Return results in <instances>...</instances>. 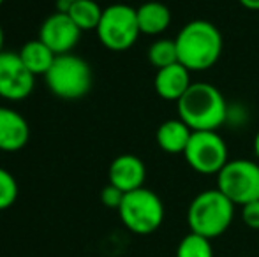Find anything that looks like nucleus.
Returning <instances> with one entry per match:
<instances>
[{
    "instance_id": "obj_1",
    "label": "nucleus",
    "mask_w": 259,
    "mask_h": 257,
    "mask_svg": "<svg viewBox=\"0 0 259 257\" xmlns=\"http://www.w3.org/2000/svg\"><path fill=\"white\" fill-rule=\"evenodd\" d=\"M178 62L191 72L208 71L222 55V35L213 23L206 20L189 21L175 37Z\"/></svg>"
},
{
    "instance_id": "obj_2",
    "label": "nucleus",
    "mask_w": 259,
    "mask_h": 257,
    "mask_svg": "<svg viewBox=\"0 0 259 257\" xmlns=\"http://www.w3.org/2000/svg\"><path fill=\"white\" fill-rule=\"evenodd\" d=\"M178 118L192 130H217L228 122V102L217 86L192 83L177 102Z\"/></svg>"
},
{
    "instance_id": "obj_3",
    "label": "nucleus",
    "mask_w": 259,
    "mask_h": 257,
    "mask_svg": "<svg viewBox=\"0 0 259 257\" xmlns=\"http://www.w3.org/2000/svg\"><path fill=\"white\" fill-rule=\"evenodd\" d=\"M235 202L219 189L203 190L191 201L187 210V224L191 233L213 240L229 229L235 219Z\"/></svg>"
},
{
    "instance_id": "obj_4",
    "label": "nucleus",
    "mask_w": 259,
    "mask_h": 257,
    "mask_svg": "<svg viewBox=\"0 0 259 257\" xmlns=\"http://www.w3.org/2000/svg\"><path fill=\"white\" fill-rule=\"evenodd\" d=\"M92 79L90 65L74 53L57 55L53 65L45 76L50 92L64 100H78L85 97L92 88Z\"/></svg>"
},
{
    "instance_id": "obj_5",
    "label": "nucleus",
    "mask_w": 259,
    "mask_h": 257,
    "mask_svg": "<svg viewBox=\"0 0 259 257\" xmlns=\"http://www.w3.org/2000/svg\"><path fill=\"white\" fill-rule=\"evenodd\" d=\"M122 224L134 234L147 236L162 226L164 204L154 190L141 189L127 192L120 208L116 210Z\"/></svg>"
},
{
    "instance_id": "obj_6",
    "label": "nucleus",
    "mask_w": 259,
    "mask_h": 257,
    "mask_svg": "<svg viewBox=\"0 0 259 257\" xmlns=\"http://www.w3.org/2000/svg\"><path fill=\"white\" fill-rule=\"evenodd\" d=\"M96 32L101 44L111 52H125L133 48L141 35L136 9L127 4H111L103 11Z\"/></svg>"
},
{
    "instance_id": "obj_7",
    "label": "nucleus",
    "mask_w": 259,
    "mask_h": 257,
    "mask_svg": "<svg viewBox=\"0 0 259 257\" xmlns=\"http://www.w3.org/2000/svg\"><path fill=\"white\" fill-rule=\"evenodd\" d=\"M217 189L238 206L256 201L259 199V164L249 159L229 161L217 175Z\"/></svg>"
},
{
    "instance_id": "obj_8",
    "label": "nucleus",
    "mask_w": 259,
    "mask_h": 257,
    "mask_svg": "<svg viewBox=\"0 0 259 257\" xmlns=\"http://www.w3.org/2000/svg\"><path fill=\"white\" fill-rule=\"evenodd\" d=\"M187 164L199 175H219L228 164V144L217 130H196L184 151Z\"/></svg>"
},
{
    "instance_id": "obj_9",
    "label": "nucleus",
    "mask_w": 259,
    "mask_h": 257,
    "mask_svg": "<svg viewBox=\"0 0 259 257\" xmlns=\"http://www.w3.org/2000/svg\"><path fill=\"white\" fill-rule=\"evenodd\" d=\"M35 76L14 52L0 53V99L21 102L34 92Z\"/></svg>"
},
{
    "instance_id": "obj_10",
    "label": "nucleus",
    "mask_w": 259,
    "mask_h": 257,
    "mask_svg": "<svg viewBox=\"0 0 259 257\" xmlns=\"http://www.w3.org/2000/svg\"><path fill=\"white\" fill-rule=\"evenodd\" d=\"M83 32L76 27L67 13H52L39 27V39L48 46L55 55L72 53L81 39Z\"/></svg>"
},
{
    "instance_id": "obj_11",
    "label": "nucleus",
    "mask_w": 259,
    "mask_h": 257,
    "mask_svg": "<svg viewBox=\"0 0 259 257\" xmlns=\"http://www.w3.org/2000/svg\"><path fill=\"white\" fill-rule=\"evenodd\" d=\"M108 178L111 185L127 194L143 187L147 178V168L140 157L133 153H122L113 159V162L109 164Z\"/></svg>"
},
{
    "instance_id": "obj_12",
    "label": "nucleus",
    "mask_w": 259,
    "mask_h": 257,
    "mask_svg": "<svg viewBox=\"0 0 259 257\" xmlns=\"http://www.w3.org/2000/svg\"><path fill=\"white\" fill-rule=\"evenodd\" d=\"M30 139L28 122L20 111L0 106V151L14 153L25 148Z\"/></svg>"
},
{
    "instance_id": "obj_13",
    "label": "nucleus",
    "mask_w": 259,
    "mask_h": 257,
    "mask_svg": "<svg viewBox=\"0 0 259 257\" xmlns=\"http://www.w3.org/2000/svg\"><path fill=\"white\" fill-rule=\"evenodd\" d=\"M191 85V71L180 62L159 69L154 79L157 95L164 100H173V102H178Z\"/></svg>"
},
{
    "instance_id": "obj_14",
    "label": "nucleus",
    "mask_w": 259,
    "mask_h": 257,
    "mask_svg": "<svg viewBox=\"0 0 259 257\" xmlns=\"http://www.w3.org/2000/svg\"><path fill=\"white\" fill-rule=\"evenodd\" d=\"M192 132L194 130L185 122H182L180 118H175V120H166L159 125L155 139L159 148L166 153H184L189 141H191Z\"/></svg>"
},
{
    "instance_id": "obj_15",
    "label": "nucleus",
    "mask_w": 259,
    "mask_h": 257,
    "mask_svg": "<svg viewBox=\"0 0 259 257\" xmlns=\"http://www.w3.org/2000/svg\"><path fill=\"white\" fill-rule=\"evenodd\" d=\"M138 13V25H140L141 34L147 35H159L166 32L171 25V11L166 4L150 0V2L141 4L136 9Z\"/></svg>"
},
{
    "instance_id": "obj_16",
    "label": "nucleus",
    "mask_w": 259,
    "mask_h": 257,
    "mask_svg": "<svg viewBox=\"0 0 259 257\" xmlns=\"http://www.w3.org/2000/svg\"><path fill=\"white\" fill-rule=\"evenodd\" d=\"M18 55L34 76H46V72L50 71V67L57 59V55L41 39H32V41L25 42Z\"/></svg>"
},
{
    "instance_id": "obj_17",
    "label": "nucleus",
    "mask_w": 259,
    "mask_h": 257,
    "mask_svg": "<svg viewBox=\"0 0 259 257\" xmlns=\"http://www.w3.org/2000/svg\"><path fill=\"white\" fill-rule=\"evenodd\" d=\"M103 11L104 9L96 0H78V2L71 4V9H69L67 14L79 30L89 32L97 30L101 18H103Z\"/></svg>"
},
{
    "instance_id": "obj_18",
    "label": "nucleus",
    "mask_w": 259,
    "mask_h": 257,
    "mask_svg": "<svg viewBox=\"0 0 259 257\" xmlns=\"http://www.w3.org/2000/svg\"><path fill=\"white\" fill-rule=\"evenodd\" d=\"M148 60L154 67L159 71L167 65H173L178 62V52H177V42L175 39H157L155 42H152V46L148 48Z\"/></svg>"
},
{
    "instance_id": "obj_19",
    "label": "nucleus",
    "mask_w": 259,
    "mask_h": 257,
    "mask_svg": "<svg viewBox=\"0 0 259 257\" xmlns=\"http://www.w3.org/2000/svg\"><path fill=\"white\" fill-rule=\"evenodd\" d=\"M177 257H213L211 240L196 233L185 234L177 247Z\"/></svg>"
},
{
    "instance_id": "obj_20",
    "label": "nucleus",
    "mask_w": 259,
    "mask_h": 257,
    "mask_svg": "<svg viewBox=\"0 0 259 257\" xmlns=\"http://www.w3.org/2000/svg\"><path fill=\"white\" fill-rule=\"evenodd\" d=\"M18 182L6 168H0V212L11 208L18 199Z\"/></svg>"
},
{
    "instance_id": "obj_21",
    "label": "nucleus",
    "mask_w": 259,
    "mask_h": 257,
    "mask_svg": "<svg viewBox=\"0 0 259 257\" xmlns=\"http://www.w3.org/2000/svg\"><path fill=\"white\" fill-rule=\"evenodd\" d=\"M123 194L120 189H116L115 185H111V183H108V185L103 189V192H101V201H103V204L106 208H113V210H118L120 204H122L123 201Z\"/></svg>"
},
{
    "instance_id": "obj_22",
    "label": "nucleus",
    "mask_w": 259,
    "mask_h": 257,
    "mask_svg": "<svg viewBox=\"0 0 259 257\" xmlns=\"http://www.w3.org/2000/svg\"><path fill=\"white\" fill-rule=\"evenodd\" d=\"M242 219L249 229L259 231V199L242 206Z\"/></svg>"
},
{
    "instance_id": "obj_23",
    "label": "nucleus",
    "mask_w": 259,
    "mask_h": 257,
    "mask_svg": "<svg viewBox=\"0 0 259 257\" xmlns=\"http://www.w3.org/2000/svg\"><path fill=\"white\" fill-rule=\"evenodd\" d=\"M238 2L249 11H259V0H238Z\"/></svg>"
},
{
    "instance_id": "obj_24",
    "label": "nucleus",
    "mask_w": 259,
    "mask_h": 257,
    "mask_svg": "<svg viewBox=\"0 0 259 257\" xmlns=\"http://www.w3.org/2000/svg\"><path fill=\"white\" fill-rule=\"evenodd\" d=\"M4 42H6V34H4V28L0 25V53H4Z\"/></svg>"
},
{
    "instance_id": "obj_25",
    "label": "nucleus",
    "mask_w": 259,
    "mask_h": 257,
    "mask_svg": "<svg viewBox=\"0 0 259 257\" xmlns=\"http://www.w3.org/2000/svg\"><path fill=\"white\" fill-rule=\"evenodd\" d=\"M254 153H256L259 159V130H257L256 137H254Z\"/></svg>"
},
{
    "instance_id": "obj_26",
    "label": "nucleus",
    "mask_w": 259,
    "mask_h": 257,
    "mask_svg": "<svg viewBox=\"0 0 259 257\" xmlns=\"http://www.w3.org/2000/svg\"><path fill=\"white\" fill-rule=\"evenodd\" d=\"M4 2H6V0H0V6H2V4H4Z\"/></svg>"
},
{
    "instance_id": "obj_27",
    "label": "nucleus",
    "mask_w": 259,
    "mask_h": 257,
    "mask_svg": "<svg viewBox=\"0 0 259 257\" xmlns=\"http://www.w3.org/2000/svg\"><path fill=\"white\" fill-rule=\"evenodd\" d=\"M69 2H78V0H69Z\"/></svg>"
}]
</instances>
